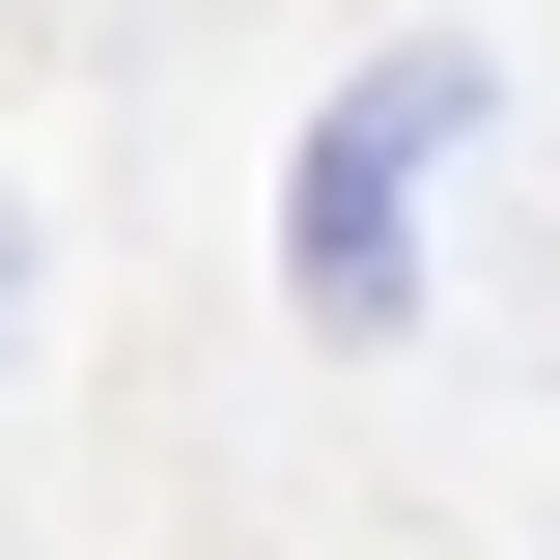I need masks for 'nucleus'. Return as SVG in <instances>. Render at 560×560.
I'll list each match as a JSON object with an SVG mask.
<instances>
[{"mask_svg": "<svg viewBox=\"0 0 560 560\" xmlns=\"http://www.w3.org/2000/svg\"><path fill=\"white\" fill-rule=\"evenodd\" d=\"M448 113H477L448 57H364V84H337L308 224H280V253H308V337H393V197H420V140H448Z\"/></svg>", "mask_w": 560, "mask_h": 560, "instance_id": "f257e3e1", "label": "nucleus"}]
</instances>
